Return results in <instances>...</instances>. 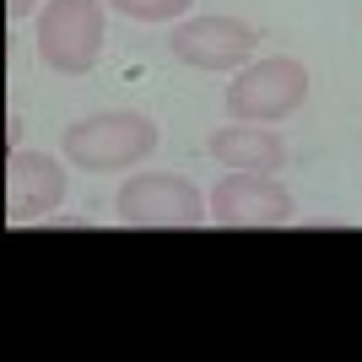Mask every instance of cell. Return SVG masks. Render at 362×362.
<instances>
[{
    "instance_id": "9c48e42d",
    "label": "cell",
    "mask_w": 362,
    "mask_h": 362,
    "mask_svg": "<svg viewBox=\"0 0 362 362\" xmlns=\"http://www.w3.org/2000/svg\"><path fill=\"white\" fill-rule=\"evenodd\" d=\"M119 16H130V22H173V16H184L195 0H108Z\"/></svg>"
},
{
    "instance_id": "7a4b0ae2",
    "label": "cell",
    "mask_w": 362,
    "mask_h": 362,
    "mask_svg": "<svg viewBox=\"0 0 362 362\" xmlns=\"http://www.w3.org/2000/svg\"><path fill=\"white\" fill-rule=\"evenodd\" d=\"M303 98H308V71L287 54H276V60H255L249 71H238V81H227L222 108L238 124H276L298 114Z\"/></svg>"
},
{
    "instance_id": "52a82bcc",
    "label": "cell",
    "mask_w": 362,
    "mask_h": 362,
    "mask_svg": "<svg viewBox=\"0 0 362 362\" xmlns=\"http://www.w3.org/2000/svg\"><path fill=\"white\" fill-rule=\"evenodd\" d=\"M65 200V168L49 151H11L6 168V211L11 222H38L44 211H54Z\"/></svg>"
},
{
    "instance_id": "3957f363",
    "label": "cell",
    "mask_w": 362,
    "mask_h": 362,
    "mask_svg": "<svg viewBox=\"0 0 362 362\" xmlns=\"http://www.w3.org/2000/svg\"><path fill=\"white\" fill-rule=\"evenodd\" d=\"M103 54V0H49L38 11V60L60 76H87Z\"/></svg>"
},
{
    "instance_id": "6da1fadb",
    "label": "cell",
    "mask_w": 362,
    "mask_h": 362,
    "mask_svg": "<svg viewBox=\"0 0 362 362\" xmlns=\"http://www.w3.org/2000/svg\"><path fill=\"white\" fill-rule=\"evenodd\" d=\"M157 124L136 108H108L87 119L65 124V163L81 173H114V168H136L157 151Z\"/></svg>"
},
{
    "instance_id": "5b68a950",
    "label": "cell",
    "mask_w": 362,
    "mask_h": 362,
    "mask_svg": "<svg viewBox=\"0 0 362 362\" xmlns=\"http://www.w3.org/2000/svg\"><path fill=\"white\" fill-rule=\"evenodd\" d=\"M206 200H211L216 227H287L298 211L292 195L276 184V173H227Z\"/></svg>"
},
{
    "instance_id": "30bf717a",
    "label": "cell",
    "mask_w": 362,
    "mask_h": 362,
    "mask_svg": "<svg viewBox=\"0 0 362 362\" xmlns=\"http://www.w3.org/2000/svg\"><path fill=\"white\" fill-rule=\"evenodd\" d=\"M38 11V0H6V16H11V22H22V16H33Z\"/></svg>"
},
{
    "instance_id": "8992f818",
    "label": "cell",
    "mask_w": 362,
    "mask_h": 362,
    "mask_svg": "<svg viewBox=\"0 0 362 362\" xmlns=\"http://www.w3.org/2000/svg\"><path fill=\"white\" fill-rule=\"evenodd\" d=\"M255 28L238 22V16H195V22H179L168 33V49L173 60L195 65V71H233L255 54Z\"/></svg>"
},
{
    "instance_id": "277c9868",
    "label": "cell",
    "mask_w": 362,
    "mask_h": 362,
    "mask_svg": "<svg viewBox=\"0 0 362 362\" xmlns=\"http://www.w3.org/2000/svg\"><path fill=\"white\" fill-rule=\"evenodd\" d=\"M114 211L124 227H200L211 216V200L184 173H136L119 184Z\"/></svg>"
},
{
    "instance_id": "ba28073f",
    "label": "cell",
    "mask_w": 362,
    "mask_h": 362,
    "mask_svg": "<svg viewBox=\"0 0 362 362\" xmlns=\"http://www.w3.org/2000/svg\"><path fill=\"white\" fill-rule=\"evenodd\" d=\"M206 151H211L222 168H233V173H276V168L287 163V141L276 136L271 124H222L211 141H206Z\"/></svg>"
}]
</instances>
